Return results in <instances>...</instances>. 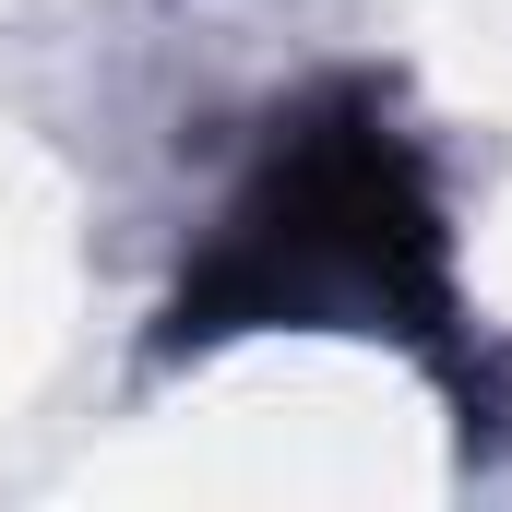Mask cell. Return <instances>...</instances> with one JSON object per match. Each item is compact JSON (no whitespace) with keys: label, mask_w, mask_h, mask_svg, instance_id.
Listing matches in <instances>:
<instances>
[{"label":"cell","mask_w":512,"mask_h":512,"mask_svg":"<svg viewBox=\"0 0 512 512\" xmlns=\"http://www.w3.org/2000/svg\"><path fill=\"white\" fill-rule=\"evenodd\" d=\"M251 322H370L417 358H453V251L441 203L370 96H334L251 167L215 251L179 274V346L251 334Z\"/></svg>","instance_id":"1"}]
</instances>
